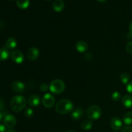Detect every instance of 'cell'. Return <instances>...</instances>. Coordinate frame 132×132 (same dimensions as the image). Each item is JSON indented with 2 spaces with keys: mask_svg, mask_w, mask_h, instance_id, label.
I'll list each match as a JSON object with an SVG mask.
<instances>
[{
  "mask_svg": "<svg viewBox=\"0 0 132 132\" xmlns=\"http://www.w3.org/2000/svg\"><path fill=\"white\" fill-rule=\"evenodd\" d=\"M126 50L129 54H132V41L128 43L126 46Z\"/></svg>",
  "mask_w": 132,
  "mask_h": 132,
  "instance_id": "25",
  "label": "cell"
},
{
  "mask_svg": "<svg viewBox=\"0 0 132 132\" xmlns=\"http://www.w3.org/2000/svg\"><path fill=\"white\" fill-rule=\"evenodd\" d=\"M88 48V44L84 41H79L76 44V49L80 53H83L86 52Z\"/></svg>",
  "mask_w": 132,
  "mask_h": 132,
  "instance_id": "13",
  "label": "cell"
},
{
  "mask_svg": "<svg viewBox=\"0 0 132 132\" xmlns=\"http://www.w3.org/2000/svg\"><path fill=\"white\" fill-rule=\"evenodd\" d=\"M66 132H76L75 131H73V130H69V131H67Z\"/></svg>",
  "mask_w": 132,
  "mask_h": 132,
  "instance_id": "35",
  "label": "cell"
},
{
  "mask_svg": "<svg viewBox=\"0 0 132 132\" xmlns=\"http://www.w3.org/2000/svg\"><path fill=\"white\" fill-rule=\"evenodd\" d=\"M27 104L25 97L22 95H16L13 97L10 101V107L12 112L18 113L23 110Z\"/></svg>",
  "mask_w": 132,
  "mask_h": 132,
  "instance_id": "1",
  "label": "cell"
},
{
  "mask_svg": "<svg viewBox=\"0 0 132 132\" xmlns=\"http://www.w3.org/2000/svg\"><path fill=\"white\" fill-rule=\"evenodd\" d=\"M129 31H130V34L132 36V21L130 22V25H129Z\"/></svg>",
  "mask_w": 132,
  "mask_h": 132,
  "instance_id": "31",
  "label": "cell"
},
{
  "mask_svg": "<svg viewBox=\"0 0 132 132\" xmlns=\"http://www.w3.org/2000/svg\"><path fill=\"white\" fill-rule=\"evenodd\" d=\"M73 109V104L71 101L68 99H61L57 103L55 110L59 114H68Z\"/></svg>",
  "mask_w": 132,
  "mask_h": 132,
  "instance_id": "2",
  "label": "cell"
},
{
  "mask_svg": "<svg viewBox=\"0 0 132 132\" xmlns=\"http://www.w3.org/2000/svg\"><path fill=\"white\" fill-rule=\"evenodd\" d=\"M40 97L37 95L33 94L28 97V103L32 107H37L40 104Z\"/></svg>",
  "mask_w": 132,
  "mask_h": 132,
  "instance_id": "11",
  "label": "cell"
},
{
  "mask_svg": "<svg viewBox=\"0 0 132 132\" xmlns=\"http://www.w3.org/2000/svg\"><path fill=\"white\" fill-rule=\"evenodd\" d=\"M10 57V53L8 49L6 48H0V61H6Z\"/></svg>",
  "mask_w": 132,
  "mask_h": 132,
  "instance_id": "17",
  "label": "cell"
},
{
  "mask_svg": "<svg viewBox=\"0 0 132 132\" xmlns=\"http://www.w3.org/2000/svg\"><path fill=\"white\" fill-rule=\"evenodd\" d=\"M126 90H127V91L130 94H131L132 95V81L131 82H129V83L128 84Z\"/></svg>",
  "mask_w": 132,
  "mask_h": 132,
  "instance_id": "28",
  "label": "cell"
},
{
  "mask_svg": "<svg viewBox=\"0 0 132 132\" xmlns=\"http://www.w3.org/2000/svg\"><path fill=\"white\" fill-rule=\"evenodd\" d=\"M17 6L21 9H26L29 6L30 0H16Z\"/></svg>",
  "mask_w": 132,
  "mask_h": 132,
  "instance_id": "18",
  "label": "cell"
},
{
  "mask_svg": "<svg viewBox=\"0 0 132 132\" xmlns=\"http://www.w3.org/2000/svg\"><path fill=\"white\" fill-rule=\"evenodd\" d=\"M0 132H6L5 126L1 125V124H0Z\"/></svg>",
  "mask_w": 132,
  "mask_h": 132,
  "instance_id": "30",
  "label": "cell"
},
{
  "mask_svg": "<svg viewBox=\"0 0 132 132\" xmlns=\"http://www.w3.org/2000/svg\"><path fill=\"white\" fill-rule=\"evenodd\" d=\"M10 57L12 60L17 64H21L24 60V55L23 53L18 50H13L10 54Z\"/></svg>",
  "mask_w": 132,
  "mask_h": 132,
  "instance_id": "5",
  "label": "cell"
},
{
  "mask_svg": "<svg viewBox=\"0 0 132 132\" xmlns=\"http://www.w3.org/2000/svg\"><path fill=\"white\" fill-rule=\"evenodd\" d=\"M110 126L112 129L116 131H119L122 128V121L118 117H114L111 119Z\"/></svg>",
  "mask_w": 132,
  "mask_h": 132,
  "instance_id": "10",
  "label": "cell"
},
{
  "mask_svg": "<svg viewBox=\"0 0 132 132\" xmlns=\"http://www.w3.org/2000/svg\"><path fill=\"white\" fill-rule=\"evenodd\" d=\"M6 132H16V131L14 128H8Z\"/></svg>",
  "mask_w": 132,
  "mask_h": 132,
  "instance_id": "32",
  "label": "cell"
},
{
  "mask_svg": "<svg viewBox=\"0 0 132 132\" xmlns=\"http://www.w3.org/2000/svg\"><path fill=\"white\" fill-rule=\"evenodd\" d=\"M4 108H5V101L2 98H0V111L2 112Z\"/></svg>",
  "mask_w": 132,
  "mask_h": 132,
  "instance_id": "29",
  "label": "cell"
},
{
  "mask_svg": "<svg viewBox=\"0 0 132 132\" xmlns=\"http://www.w3.org/2000/svg\"><path fill=\"white\" fill-rule=\"evenodd\" d=\"M121 132H132V126H126L122 128Z\"/></svg>",
  "mask_w": 132,
  "mask_h": 132,
  "instance_id": "26",
  "label": "cell"
},
{
  "mask_svg": "<svg viewBox=\"0 0 132 132\" xmlns=\"http://www.w3.org/2000/svg\"><path fill=\"white\" fill-rule=\"evenodd\" d=\"M112 132H118L117 131H112Z\"/></svg>",
  "mask_w": 132,
  "mask_h": 132,
  "instance_id": "36",
  "label": "cell"
},
{
  "mask_svg": "<svg viewBox=\"0 0 132 132\" xmlns=\"http://www.w3.org/2000/svg\"><path fill=\"white\" fill-rule=\"evenodd\" d=\"M122 104L126 108H132V96L125 95L122 97Z\"/></svg>",
  "mask_w": 132,
  "mask_h": 132,
  "instance_id": "15",
  "label": "cell"
},
{
  "mask_svg": "<svg viewBox=\"0 0 132 132\" xmlns=\"http://www.w3.org/2000/svg\"><path fill=\"white\" fill-rule=\"evenodd\" d=\"M111 97H112V99L113 101H119L121 99V94L119 92H114L112 94Z\"/></svg>",
  "mask_w": 132,
  "mask_h": 132,
  "instance_id": "22",
  "label": "cell"
},
{
  "mask_svg": "<svg viewBox=\"0 0 132 132\" xmlns=\"http://www.w3.org/2000/svg\"><path fill=\"white\" fill-rule=\"evenodd\" d=\"M83 115V110L80 107L76 108L73 112H72L71 117L74 120H79Z\"/></svg>",
  "mask_w": 132,
  "mask_h": 132,
  "instance_id": "16",
  "label": "cell"
},
{
  "mask_svg": "<svg viewBox=\"0 0 132 132\" xmlns=\"http://www.w3.org/2000/svg\"><path fill=\"white\" fill-rule=\"evenodd\" d=\"M93 126V123L92 121L91 120L89 119H86L82 122L81 124V128L82 130H85V131H88V130H90V129L92 128Z\"/></svg>",
  "mask_w": 132,
  "mask_h": 132,
  "instance_id": "19",
  "label": "cell"
},
{
  "mask_svg": "<svg viewBox=\"0 0 132 132\" xmlns=\"http://www.w3.org/2000/svg\"><path fill=\"white\" fill-rule=\"evenodd\" d=\"M12 90L16 94H21L25 90V85L20 81H15L12 84Z\"/></svg>",
  "mask_w": 132,
  "mask_h": 132,
  "instance_id": "8",
  "label": "cell"
},
{
  "mask_svg": "<svg viewBox=\"0 0 132 132\" xmlns=\"http://www.w3.org/2000/svg\"><path fill=\"white\" fill-rule=\"evenodd\" d=\"M130 74L127 72H122L120 76V79L121 82L125 85H128L129 81H130Z\"/></svg>",
  "mask_w": 132,
  "mask_h": 132,
  "instance_id": "21",
  "label": "cell"
},
{
  "mask_svg": "<svg viewBox=\"0 0 132 132\" xmlns=\"http://www.w3.org/2000/svg\"><path fill=\"white\" fill-rule=\"evenodd\" d=\"M46 1H51V0H46Z\"/></svg>",
  "mask_w": 132,
  "mask_h": 132,
  "instance_id": "37",
  "label": "cell"
},
{
  "mask_svg": "<svg viewBox=\"0 0 132 132\" xmlns=\"http://www.w3.org/2000/svg\"><path fill=\"white\" fill-rule=\"evenodd\" d=\"M34 110L32 108H27L24 110V116L27 118H32L34 116Z\"/></svg>",
  "mask_w": 132,
  "mask_h": 132,
  "instance_id": "23",
  "label": "cell"
},
{
  "mask_svg": "<svg viewBox=\"0 0 132 132\" xmlns=\"http://www.w3.org/2000/svg\"><path fill=\"white\" fill-rule=\"evenodd\" d=\"M52 8L56 12H60L64 8V3L63 0H54L52 3Z\"/></svg>",
  "mask_w": 132,
  "mask_h": 132,
  "instance_id": "12",
  "label": "cell"
},
{
  "mask_svg": "<svg viewBox=\"0 0 132 132\" xmlns=\"http://www.w3.org/2000/svg\"><path fill=\"white\" fill-rule=\"evenodd\" d=\"M102 115V110L98 106L92 105L87 110V116L92 120H97L100 118Z\"/></svg>",
  "mask_w": 132,
  "mask_h": 132,
  "instance_id": "4",
  "label": "cell"
},
{
  "mask_svg": "<svg viewBox=\"0 0 132 132\" xmlns=\"http://www.w3.org/2000/svg\"><path fill=\"white\" fill-rule=\"evenodd\" d=\"M85 59H86V60H87V61L92 60V58H93L92 54H91L90 52L86 53V55H85Z\"/></svg>",
  "mask_w": 132,
  "mask_h": 132,
  "instance_id": "27",
  "label": "cell"
},
{
  "mask_svg": "<svg viewBox=\"0 0 132 132\" xmlns=\"http://www.w3.org/2000/svg\"><path fill=\"white\" fill-rule=\"evenodd\" d=\"M3 123L5 127L13 128L16 125V119L13 115L6 114L3 118Z\"/></svg>",
  "mask_w": 132,
  "mask_h": 132,
  "instance_id": "7",
  "label": "cell"
},
{
  "mask_svg": "<svg viewBox=\"0 0 132 132\" xmlns=\"http://www.w3.org/2000/svg\"><path fill=\"white\" fill-rule=\"evenodd\" d=\"M55 98L52 94H45L42 98V103L45 107L47 108H50L55 104Z\"/></svg>",
  "mask_w": 132,
  "mask_h": 132,
  "instance_id": "6",
  "label": "cell"
},
{
  "mask_svg": "<svg viewBox=\"0 0 132 132\" xmlns=\"http://www.w3.org/2000/svg\"><path fill=\"white\" fill-rule=\"evenodd\" d=\"M39 88L41 90V91L43 92H46L49 90V86H48L47 84L42 83L40 85Z\"/></svg>",
  "mask_w": 132,
  "mask_h": 132,
  "instance_id": "24",
  "label": "cell"
},
{
  "mask_svg": "<svg viewBox=\"0 0 132 132\" xmlns=\"http://www.w3.org/2000/svg\"><path fill=\"white\" fill-rule=\"evenodd\" d=\"M5 46L8 50H13L17 46V41L14 37H9L6 39Z\"/></svg>",
  "mask_w": 132,
  "mask_h": 132,
  "instance_id": "14",
  "label": "cell"
},
{
  "mask_svg": "<svg viewBox=\"0 0 132 132\" xmlns=\"http://www.w3.org/2000/svg\"><path fill=\"white\" fill-rule=\"evenodd\" d=\"M65 89V83L63 80L54 79L49 86V90L54 94H60L64 92Z\"/></svg>",
  "mask_w": 132,
  "mask_h": 132,
  "instance_id": "3",
  "label": "cell"
},
{
  "mask_svg": "<svg viewBox=\"0 0 132 132\" xmlns=\"http://www.w3.org/2000/svg\"><path fill=\"white\" fill-rule=\"evenodd\" d=\"M3 117V112L1 111H0V121L2 120Z\"/></svg>",
  "mask_w": 132,
  "mask_h": 132,
  "instance_id": "33",
  "label": "cell"
},
{
  "mask_svg": "<svg viewBox=\"0 0 132 132\" xmlns=\"http://www.w3.org/2000/svg\"><path fill=\"white\" fill-rule=\"evenodd\" d=\"M9 1H13V0H9Z\"/></svg>",
  "mask_w": 132,
  "mask_h": 132,
  "instance_id": "38",
  "label": "cell"
},
{
  "mask_svg": "<svg viewBox=\"0 0 132 132\" xmlns=\"http://www.w3.org/2000/svg\"><path fill=\"white\" fill-rule=\"evenodd\" d=\"M123 122L128 126L132 125V112H127L123 116Z\"/></svg>",
  "mask_w": 132,
  "mask_h": 132,
  "instance_id": "20",
  "label": "cell"
},
{
  "mask_svg": "<svg viewBox=\"0 0 132 132\" xmlns=\"http://www.w3.org/2000/svg\"><path fill=\"white\" fill-rule=\"evenodd\" d=\"M39 54L40 52L38 48L36 47H31L27 52V57L31 61H34L39 57Z\"/></svg>",
  "mask_w": 132,
  "mask_h": 132,
  "instance_id": "9",
  "label": "cell"
},
{
  "mask_svg": "<svg viewBox=\"0 0 132 132\" xmlns=\"http://www.w3.org/2000/svg\"><path fill=\"white\" fill-rule=\"evenodd\" d=\"M98 1H99V2H101V3H104L105 2V1H106L107 0H97Z\"/></svg>",
  "mask_w": 132,
  "mask_h": 132,
  "instance_id": "34",
  "label": "cell"
}]
</instances>
